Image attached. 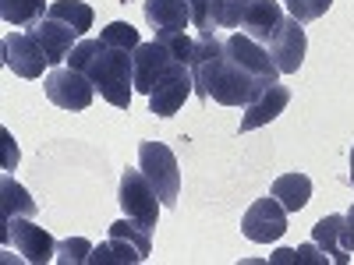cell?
<instances>
[{
  "mask_svg": "<svg viewBox=\"0 0 354 265\" xmlns=\"http://www.w3.org/2000/svg\"><path fill=\"white\" fill-rule=\"evenodd\" d=\"M88 255H93V244H88L85 237H71V241L57 244V258L53 262H61V265H82V262H88Z\"/></svg>",
  "mask_w": 354,
  "mask_h": 265,
  "instance_id": "cell-25",
  "label": "cell"
},
{
  "mask_svg": "<svg viewBox=\"0 0 354 265\" xmlns=\"http://www.w3.org/2000/svg\"><path fill=\"white\" fill-rule=\"evenodd\" d=\"M188 11H192V25L198 28V32H213L216 28L213 0H188Z\"/></svg>",
  "mask_w": 354,
  "mask_h": 265,
  "instance_id": "cell-26",
  "label": "cell"
},
{
  "mask_svg": "<svg viewBox=\"0 0 354 265\" xmlns=\"http://www.w3.org/2000/svg\"><path fill=\"white\" fill-rule=\"evenodd\" d=\"M43 88H46V99L53 103V106H61V110H88V103H93V96H96V85L88 81L82 71H75V68H57V71H50L46 75V81H43Z\"/></svg>",
  "mask_w": 354,
  "mask_h": 265,
  "instance_id": "cell-5",
  "label": "cell"
},
{
  "mask_svg": "<svg viewBox=\"0 0 354 265\" xmlns=\"http://www.w3.org/2000/svg\"><path fill=\"white\" fill-rule=\"evenodd\" d=\"M283 4H287V11H290L294 21L305 25V21H315V18L326 14L333 0H283Z\"/></svg>",
  "mask_w": 354,
  "mask_h": 265,
  "instance_id": "cell-24",
  "label": "cell"
},
{
  "mask_svg": "<svg viewBox=\"0 0 354 265\" xmlns=\"http://www.w3.org/2000/svg\"><path fill=\"white\" fill-rule=\"evenodd\" d=\"M344 241H347V251L354 255V205H351L347 216H344Z\"/></svg>",
  "mask_w": 354,
  "mask_h": 265,
  "instance_id": "cell-27",
  "label": "cell"
},
{
  "mask_svg": "<svg viewBox=\"0 0 354 265\" xmlns=\"http://www.w3.org/2000/svg\"><path fill=\"white\" fill-rule=\"evenodd\" d=\"M32 28V36L39 39V46H43V53H46V61H50V68H57V64H64L68 57H71V50L78 46L75 39H78V32L71 25H64L61 18H50V14H43L36 25H28Z\"/></svg>",
  "mask_w": 354,
  "mask_h": 265,
  "instance_id": "cell-11",
  "label": "cell"
},
{
  "mask_svg": "<svg viewBox=\"0 0 354 265\" xmlns=\"http://www.w3.org/2000/svg\"><path fill=\"white\" fill-rule=\"evenodd\" d=\"M46 14V0H0V18L8 25H36Z\"/></svg>",
  "mask_w": 354,
  "mask_h": 265,
  "instance_id": "cell-20",
  "label": "cell"
},
{
  "mask_svg": "<svg viewBox=\"0 0 354 265\" xmlns=\"http://www.w3.org/2000/svg\"><path fill=\"white\" fill-rule=\"evenodd\" d=\"M138 170L149 177V184L156 188L160 202L167 209H174L177 198H181V166L170 145L163 141H142L138 145Z\"/></svg>",
  "mask_w": 354,
  "mask_h": 265,
  "instance_id": "cell-2",
  "label": "cell"
},
{
  "mask_svg": "<svg viewBox=\"0 0 354 265\" xmlns=\"http://www.w3.org/2000/svg\"><path fill=\"white\" fill-rule=\"evenodd\" d=\"M241 233H245L248 241H255V244L280 241L283 233H287V209H283L273 195L255 198L252 209H248L245 219H241Z\"/></svg>",
  "mask_w": 354,
  "mask_h": 265,
  "instance_id": "cell-6",
  "label": "cell"
},
{
  "mask_svg": "<svg viewBox=\"0 0 354 265\" xmlns=\"http://www.w3.org/2000/svg\"><path fill=\"white\" fill-rule=\"evenodd\" d=\"M145 21L156 32H185L192 25L188 0H145Z\"/></svg>",
  "mask_w": 354,
  "mask_h": 265,
  "instance_id": "cell-14",
  "label": "cell"
},
{
  "mask_svg": "<svg viewBox=\"0 0 354 265\" xmlns=\"http://www.w3.org/2000/svg\"><path fill=\"white\" fill-rule=\"evenodd\" d=\"M351 184H354V149H351Z\"/></svg>",
  "mask_w": 354,
  "mask_h": 265,
  "instance_id": "cell-29",
  "label": "cell"
},
{
  "mask_svg": "<svg viewBox=\"0 0 354 265\" xmlns=\"http://www.w3.org/2000/svg\"><path fill=\"white\" fill-rule=\"evenodd\" d=\"M273 262H277V265H290V262H298V265H301V262L326 265V262H330V255L312 241V244H301V248H280V251L273 255Z\"/></svg>",
  "mask_w": 354,
  "mask_h": 265,
  "instance_id": "cell-22",
  "label": "cell"
},
{
  "mask_svg": "<svg viewBox=\"0 0 354 265\" xmlns=\"http://www.w3.org/2000/svg\"><path fill=\"white\" fill-rule=\"evenodd\" d=\"M18 163V149H11V135L4 131V170H11Z\"/></svg>",
  "mask_w": 354,
  "mask_h": 265,
  "instance_id": "cell-28",
  "label": "cell"
},
{
  "mask_svg": "<svg viewBox=\"0 0 354 265\" xmlns=\"http://www.w3.org/2000/svg\"><path fill=\"white\" fill-rule=\"evenodd\" d=\"M138 50V46H135ZM135 50L131 46H117L100 39H82L71 50V68L82 71L88 81L96 85V92L117 106V110H128L131 106V92H135Z\"/></svg>",
  "mask_w": 354,
  "mask_h": 265,
  "instance_id": "cell-1",
  "label": "cell"
},
{
  "mask_svg": "<svg viewBox=\"0 0 354 265\" xmlns=\"http://www.w3.org/2000/svg\"><path fill=\"white\" fill-rule=\"evenodd\" d=\"M21 216H36V202L28 198V191L11 173H4V181H0V223H11Z\"/></svg>",
  "mask_w": 354,
  "mask_h": 265,
  "instance_id": "cell-17",
  "label": "cell"
},
{
  "mask_svg": "<svg viewBox=\"0 0 354 265\" xmlns=\"http://www.w3.org/2000/svg\"><path fill=\"white\" fill-rule=\"evenodd\" d=\"M110 237L128 241L142 258H149V251H153V226H145V223H138V219H131V216L110 223Z\"/></svg>",
  "mask_w": 354,
  "mask_h": 265,
  "instance_id": "cell-19",
  "label": "cell"
},
{
  "mask_svg": "<svg viewBox=\"0 0 354 265\" xmlns=\"http://www.w3.org/2000/svg\"><path fill=\"white\" fill-rule=\"evenodd\" d=\"M287 103H290V88L287 85H280V81H273V85H266L262 92L245 106V117H241V131H255V128H262V124H270V121H277V117L287 110Z\"/></svg>",
  "mask_w": 354,
  "mask_h": 265,
  "instance_id": "cell-12",
  "label": "cell"
},
{
  "mask_svg": "<svg viewBox=\"0 0 354 265\" xmlns=\"http://www.w3.org/2000/svg\"><path fill=\"white\" fill-rule=\"evenodd\" d=\"M195 92V81H192V68L188 64H174L163 81L153 88V96H149V110L156 117H174L177 110L185 106V99Z\"/></svg>",
  "mask_w": 354,
  "mask_h": 265,
  "instance_id": "cell-10",
  "label": "cell"
},
{
  "mask_svg": "<svg viewBox=\"0 0 354 265\" xmlns=\"http://www.w3.org/2000/svg\"><path fill=\"white\" fill-rule=\"evenodd\" d=\"M0 237H4L8 248H15L25 262L32 265H43V262H53L57 258V241L43 226L32 223V216H21V219H11V223H0Z\"/></svg>",
  "mask_w": 354,
  "mask_h": 265,
  "instance_id": "cell-3",
  "label": "cell"
},
{
  "mask_svg": "<svg viewBox=\"0 0 354 265\" xmlns=\"http://www.w3.org/2000/svg\"><path fill=\"white\" fill-rule=\"evenodd\" d=\"M88 262H93V265H128V262H145V258H142L128 241H121V237H106L103 244L93 248Z\"/></svg>",
  "mask_w": 354,
  "mask_h": 265,
  "instance_id": "cell-21",
  "label": "cell"
},
{
  "mask_svg": "<svg viewBox=\"0 0 354 265\" xmlns=\"http://www.w3.org/2000/svg\"><path fill=\"white\" fill-rule=\"evenodd\" d=\"M252 0H213V14L220 28H241V18Z\"/></svg>",
  "mask_w": 354,
  "mask_h": 265,
  "instance_id": "cell-23",
  "label": "cell"
},
{
  "mask_svg": "<svg viewBox=\"0 0 354 265\" xmlns=\"http://www.w3.org/2000/svg\"><path fill=\"white\" fill-rule=\"evenodd\" d=\"M280 21H283V8L277 4V0H252L245 18H241V32L266 46L273 39V32L280 28Z\"/></svg>",
  "mask_w": 354,
  "mask_h": 265,
  "instance_id": "cell-13",
  "label": "cell"
},
{
  "mask_svg": "<svg viewBox=\"0 0 354 265\" xmlns=\"http://www.w3.org/2000/svg\"><path fill=\"white\" fill-rule=\"evenodd\" d=\"M174 64H181V61L170 53V46H167L163 39L138 43V50H135V92L153 96V88L163 81V75H167Z\"/></svg>",
  "mask_w": 354,
  "mask_h": 265,
  "instance_id": "cell-8",
  "label": "cell"
},
{
  "mask_svg": "<svg viewBox=\"0 0 354 265\" xmlns=\"http://www.w3.org/2000/svg\"><path fill=\"white\" fill-rule=\"evenodd\" d=\"M46 14H50V18H61L64 25H71L78 36H85L88 28H93V18H96L93 8H88L85 0H57V4L46 8Z\"/></svg>",
  "mask_w": 354,
  "mask_h": 265,
  "instance_id": "cell-18",
  "label": "cell"
},
{
  "mask_svg": "<svg viewBox=\"0 0 354 265\" xmlns=\"http://www.w3.org/2000/svg\"><path fill=\"white\" fill-rule=\"evenodd\" d=\"M312 241L330 255V262H337V265L351 262V251H347V241H344V216H322L312 226Z\"/></svg>",
  "mask_w": 354,
  "mask_h": 265,
  "instance_id": "cell-15",
  "label": "cell"
},
{
  "mask_svg": "<svg viewBox=\"0 0 354 265\" xmlns=\"http://www.w3.org/2000/svg\"><path fill=\"white\" fill-rule=\"evenodd\" d=\"M4 64L18 78H43V68H50L46 53L32 32H8L4 36Z\"/></svg>",
  "mask_w": 354,
  "mask_h": 265,
  "instance_id": "cell-9",
  "label": "cell"
},
{
  "mask_svg": "<svg viewBox=\"0 0 354 265\" xmlns=\"http://www.w3.org/2000/svg\"><path fill=\"white\" fill-rule=\"evenodd\" d=\"M266 50H270V57H273V64H277L280 75H294L305 64V53H308V39H305L301 21H294L287 14L280 21V28L273 32V39L266 43Z\"/></svg>",
  "mask_w": 354,
  "mask_h": 265,
  "instance_id": "cell-7",
  "label": "cell"
},
{
  "mask_svg": "<svg viewBox=\"0 0 354 265\" xmlns=\"http://www.w3.org/2000/svg\"><path fill=\"white\" fill-rule=\"evenodd\" d=\"M270 195L283 205L287 213H301L305 205H308V198H312V181H308L305 173H283V177H277V181H273Z\"/></svg>",
  "mask_w": 354,
  "mask_h": 265,
  "instance_id": "cell-16",
  "label": "cell"
},
{
  "mask_svg": "<svg viewBox=\"0 0 354 265\" xmlns=\"http://www.w3.org/2000/svg\"><path fill=\"white\" fill-rule=\"evenodd\" d=\"M160 195L156 188L149 184V177H145L142 170H124L121 173V209L124 216L145 223V226H156L160 219Z\"/></svg>",
  "mask_w": 354,
  "mask_h": 265,
  "instance_id": "cell-4",
  "label": "cell"
}]
</instances>
